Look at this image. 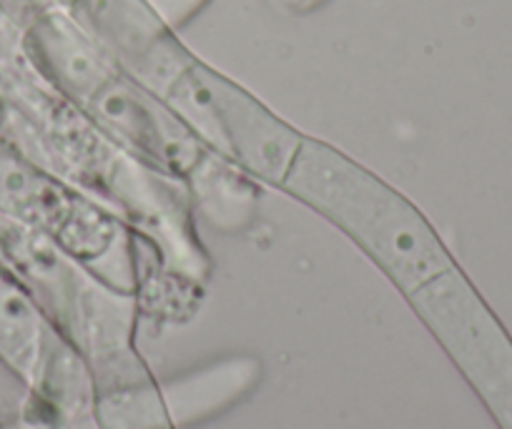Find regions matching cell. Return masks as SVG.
Returning <instances> with one entry per match:
<instances>
[{
    "label": "cell",
    "mask_w": 512,
    "mask_h": 429,
    "mask_svg": "<svg viewBox=\"0 0 512 429\" xmlns=\"http://www.w3.org/2000/svg\"><path fill=\"white\" fill-rule=\"evenodd\" d=\"M53 6H61V3L58 0H0V11L18 31H23L28 23L36 21L41 13H46Z\"/></svg>",
    "instance_id": "cell-11"
},
{
    "label": "cell",
    "mask_w": 512,
    "mask_h": 429,
    "mask_svg": "<svg viewBox=\"0 0 512 429\" xmlns=\"http://www.w3.org/2000/svg\"><path fill=\"white\" fill-rule=\"evenodd\" d=\"M76 357V349L51 327L21 281L0 261V362L21 377L28 392H36Z\"/></svg>",
    "instance_id": "cell-8"
},
{
    "label": "cell",
    "mask_w": 512,
    "mask_h": 429,
    "mask_svg": "<svg viewBox=\"0 0 512 429\" xmlns=\"http://www.w3.org/2000/svg\"><path fill=\"white\" fill-rule=\"evenodd\" d=\"M18 46L28 68L53 93L146 164L186 181L211 151L154 93L123 71L68 8L53 6L41 13L23 28Z\"/></svg>",
    "instance_id": "cell-2"
},
{
    "label": "cell",
    "mask_w": 512,
    "mask_h": 429,
    "mask_svg": "<svg viewBox=\"0 0 512 429\" xmlns=\"http://www.w3.org/2000/svg\"><path fill=\"white\" fill-rule=\"evenodd\" d=\"M402 294L502 424L512 429V347L455 261Z\"/></svg>",
    "instance_id": "cell-6"
},
{
    "label": "cell",
    "mask_w": 512,
    "mask_h": 429,
    "mask_svg": "<svg viewBox=\"0 0 512 429\" xmlns=\"http://www.w3.org/2000/svg\"><path fill=\"white\" fill-rule=\"evenodd\" d=\"M279 191L342 231L400 292L452 261L435 226L402 191L332 143L304 136Z\"/></svg>",
    "instance_id": "cell-3"
},
{
    "label": "cell",
    "mask_w": 512,
    "mask_h": 429,
    "mask_svg": "<svg viewBox=\"0 0 512 429\" xmlns=\"http://www.w3.org/2000/svg\"><path fill=\"white\" fill-rule=\"evenodd\" d=\"M3 106H6V68L0 63V113H3Z\"/></svg>",
    "instance_id": "cell-14"
},
{
    "label": "cell",
    "mask_w": 512,
    "mask_h": 429,
    "mask_svg": "<svg viewBox=\"0 0 512 429\" xmlns=\"http://www.w3.org/2000/svg\"><path fill=\"white\" fill-rule=\"evenodd\" d=\"M0 261L86 362L98 397L149 382L134 352L136 292H121L38 231L0 219Z\"/></svg>",
    "instance_id": "cell-4"
},
{
    "label": "cell",
    "mask_w": 512,
    "mask_h": 429,
    "mask_svg": "<svg viewBox=\"0 0 512 429\" xmlns=\"http://www.w3.org/2000/svg\"><path fill=\"white\" fill-rule=\"evenodd\" d=\"M0 429H41V427H36V424L28 422L26 417H21V419H16V422H11V424H3Z\"/></svg>",
    "instance_id": "cell-13"
},
{
    "label": "cell",
    "mask_w": 512,
    "mask_h": 429,
    "mask_svg": "<svg viewBox=\"0 0 512 429\" xmlns=\"http://www.w3.org/2000/svg\"><path fill=\"white\" fill-rule=\"evenodd\" d=\"M66 8L83 31L161 103L196 61L146 0H71Z\"/></svg>",
    "instance_id": "cell-7"
},
{
    "label": "cell",
    "mask_w": 512,
    "mask_h": 429,
    "mask_svg": "<svg viewBox=\"0 0 512 429\" xmlns=\"http://www.w3.org/2000/svg\"><path fill=\"white\" fill-rule=\"evenodd\" d=\"M58 3H61L63 8H66V6H71V0H58Z\"/></svg>",
    "instance_id": "cell-15"
},
{
    "label": "cell",
    "mask_w": 512,
    "mask_h": 429,
    "mask_svg": "<svg viewBox=\"0 0 512 429\" xmlns=\"http://www.w3.org/2000/svg\"><path fill=\"white\" fill-rule=\"evenodd\" d=\"M0 63L6 68L0 136L116 214L149 244L159 274L204 284L211 261L184 181L146 164L53 93L23 61L18 41L0 48Z\"/></svg>",
    "instance_id": "cell-1"
},
{
    "label": "cell",
    "mask_w": 512,
    "mask_h": 429,
    "mask_svg": "<svg viewBox=\"0 0 512 429\" xmlns=\"http://www.w3.org/2000/svg\"><path fill=\"white\" fill-rule=\"evenodd\" d=\"M186 191L196 211L221 231H236L251 224L259 206V181L226 156L209 151L186 176Z\"/></svg>",
    "instance_id": "cell-9"
},
{
    "label": "cell",
    "mask_w": 512,
    "mask_h": 429,
    "mask_svg": "<svg viewBox=\"0 0 512 429\" xmlns=\"http://www.w3.org/2000/svg\"><path fill=\"white\" fill-rule=\"evenodd\" d=\"M0 219L38 231L121 292H136V236L116 214L0 136Z\"/></svg>",
    "instance_id": "cell-5"
},
{
    "label": "cell",
    "mask_w": 512,
    "mask_h": 429,
    "mask_svg": "<svg viewBox=\"0 0 512 429\" xmlns=\"http://www.w3.org/2000/svg\"><path fill=\"white\" fill-rule=\"evenodd\" d=\"M267 3L284 16H309V13L322 11L329 0H267Z\"/></svg>",
    "instance_id": "cell-12"
},
{
    "label": "cell",
    "mask_w": 512,
    "mask_h": 429,
    "mask_svg": "<svg viewBox=\"0 0 512 429\" xmlns=\"http://www.w3.org/2000/svg\"><path fill=\"white\" fill-rule=\"evenodd\" d=\"M146 3H149L174 31H179V28L186 26L196 13L204 11L211 0H146Z\"/></svg>",
    "instance_id": "cell-10"
}]
</instances>
